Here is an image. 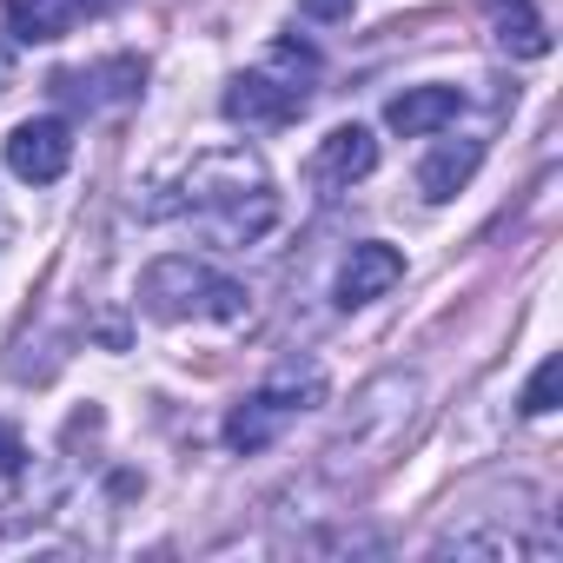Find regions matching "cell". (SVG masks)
<instances>
[{
    "label": "cell",
    "instance_id": "obj_16",
    "mask_svg": "<svg viewBox=\"0 0 563 563\" xmlns=\"http://www.w3.org/2000/svg\"><path fill=\"white\" fill-rule=\"evenodd\" d=\"M113 0H67V14H107Z\"/></svg>",
    "mask_w": 563,
    "mask_h": 563
},
{
    "label": "cell",
    "instance_id": "obj_3",
    "mask_svg": "<svg viewBox=\"0 0 563 563\" xmlns=\"http://www.w3.org/2000/svg\"><path fill=\"white\" fill-rule=\"evenodd\" d=\"M312 405H325V372H319V365L278 372V378H265L258 391H245V398L225 411V444H232L239 457H252V451H265L278 431H286L299 411H312Z\"/></svg>",
    "mask_w": 563,
    "mask_h": 563
},
{
    "label": "cell",
    "instance_id": "obj_1",
    "mask_svg": "<svg viewBox=\"0 0 563 563\" xmlns=\"http://www.w3.org/2000/svg\"><path fill=\"white\" fill-rule=\"evenodd\" d=\"M173 212H192L219 245H252L272 232L278 219V199L265 186V159L252 146H219V153H199L179 179V199Z\"/></svg>",
    "mask_w": 563,
    "mask_h": 563
},
{
    "label": "cell",
    "instance_id": "obj_9",
    "mask_svg": "<svg viewBox=\"0 0 563 563\" xmlns=\"http://www.w3.org/2000/svg\"><path fill=\"white\" fill-rule=\"evenodd\" d=\"M372 166H378V140H372L365 126H332V133L319 140V159H312L319 186H352V179H365Z\"/></svg>",
    "mask_w": 563,
    "mask_h": 563
},
{
    "label": "cell",
    "instance_id": "obj_2",
    "mask_svg": "<svg viewBox=\"0 0 563 563\" xmlns=\"http://www.w3.org/2000/svg\"><path fill=\"white\" fill-rule=\"evenodd\" d=\"M140 306L153 319H219V325H232V319H245V286L212 272V265H199V258H186V252H173V258L146 265Z\"/></svg>",
    "mask_w": 563,
    "mask_h": 563
},
{
    "label": "cell",
    "instance_id": "obj_11",
    "mask_svg": "<svg viewBox=\"0 0 563 563\" xmlns=\"http://www.w3.org/2000/svg\"><path fill=\"white\" fill-rule=\"evenodd\" d=\"M477 166H484V140H451V146H438V153L418 166V192H424V199H457Z\"/></svg>",
    "mask_w": 563,
    "mask_h": 563
},
{
    "label": "cell",
    "instance_id": "obj_17",
    "mask_svg": "<svg viewBox=\"0 0 563 563\" xmlns=\"http://www.w3.org/2000/svg\"><path fill=\"white\" fill-rule=\"evenodd\" d=\"M8 74H14V67H8V54H0V87H8Z\"/></svg>",
    "mask_w": 563,
    "mask_h": 563
},
{
    "label": "cell",
    "instance_id": "obj_7",
    "mask_svg": "<svg viewBox=\"0 0 563 563\" xmlns=\"http://www.w3.org/2000/svg\"><path fill=\"white\" fill-rule=\"evenodd\" d=\"M140 80H146V60L120 54V60H107L93 74H54V93L60 100H87V107H120V100L140 93Z\"/></svg>",
    "mask_w": 563,
    "mask_h": 563
},
{
    "label": "cell",
    "instance_id": "obj_5",
    "mask_svg": "<svg viewBox=\"0 0 563 563\" xmlns=\"http://www.w3.org/2000/svg\"><path fill=\"white\" fill-rule=\"evenodd\" d=\"M312 107V87L306 80H272V74H239L225 87V120L239 126H286Z\"/></svg>",
    "mask_w": 563,
    "mask_h": 563
},
{
    "label": "cell",
    "instance_id": "obj_15",
    "mask_svg": "<svg viewBox=\"0 0 563 563\" xmlns=\"http://www.w3.org/2000/svg\"><path fill=\"white\" fill-rule=\"evenodd\" d=\"M0 471H21V444L8 431H0Z\"/></svg>",
    "mask_w": 563,
    "mask_h": 563
},
{
    "label": "cell",
    "instance_id": "obj_6",
    "mask_svg": "<svg viewBox=\"0 0 563 563\" xmlns=\"http://www.w3.org/2000/svg\"><path fill=\"white\" fill-rule=\"evenodd\" d=\"M405 278V252L398 245H385V239H365V245H352V258L339 265V306L352 312V306H372V299H385L391 286Z\"/></svg>",
    "mask_w": 563,
    "mask_h": 563
},
{
    "label": "cell",
    "instance_id": "obj_10",
    "mask_svg": "<svg viewBox=\"0 0 563 563\" xmlns=\"http://www.w3.org/2000/svg\"><path fill=\"white\" fill-rule=\"evenodd\" d=\"M484 14H490L504 54H517V60H543L550 54V27H543V14L530 8V0H484Z\"/></svg>",
    "mask_w": 563,
    "mask_h": 563
},
{
    "label": "cell",
    "instance_id": "obj_12",
    "mask_svg": "<svg viewBox=\"0 0 563 563\" xmlns=\"http://www.w3.org/2000/svg\"><path fill=\"white\" fill-rule=\"evenodd\" d=\"M0 8H8V27H14V41H60L67 34V0H0Z\"/></svg>",
    "mask_w": 563,
    "mask_h": 563
},
{
    "label": "cell",
    "instance_id": "obj_8",
    "mask_svg": "<svg viewBox=\"0 0 563 563\" xmlns=\"http://www.w3.org/2000/svg\"><path fill=\"white\" fill-rule=\"evenodd\" d=\"M457 87H405L391 107H385V126L405 133V140H424V133H444L457 120Z\"/></svg>",
    "mask_w": 563,
    "mask_h": 563
},
{
    "label": "cell",
    "instance_id": "obj_13",
    "mask_svg": "<svg viewBox=\"0 0 563 563\" xmlns=\"http://www.w3.org/2000/svg\"><path fill=\"white\" fill-rule=\"evenodd\" d=\"M556 378H563V358H543V365L530 372V385H523V411H530V418L556 411Z\"/></svg>",
    "mask_w": 563,
    "mask_h": 563
},
{
    "label": "cell",
    "instance_id": "obj_14",
    "mask_svg": "<svg viewBox=\"0 0 563 563\" xmlns=\"http://www.w3.org/2000/svg\"><path fill=\"white\" fill-rule=\"evenodd\" d=\"M352 8H358V0H299L306 21H352Z\"/></svg>",
    "mask_w": 563,
    "mask_h": 563
},
{
    "label": "cell",
    "instance_id": "obj_4",
    "mask_svg": "<svg viewBox=\"0 0 563 563\" xmlns=\"http://www.w3.org/2000/svg\"><path fill=\"white\" fill-rule=\"evenodd\" d=\"M74 166V126L67 120H21L8 133V173L27 179V186H54L60 173Z\"/></svg>",
    "mask_w": 563,
    "mask_h": 563
}]
</instances>
